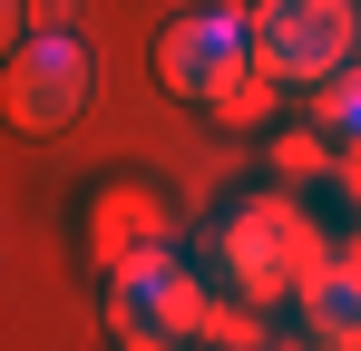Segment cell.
<instances>
[{
    "instance_id": "1",
    "label": "cell",
    "mask_w": 361,
    "mask_h": 351,
    "mask_svg": "<svg viewBox=\"0 0 361 351\" xmlns=\"http://www.w3.org/2000/svg\"><path fill=\"white\" fill-rule=\"evenodd\" d=\"M157 78L176 88L205 127H264L274 117V68H254V30L244 10H185L176 30L157 39Z\"/></svg>"
},
{
    "instance_id": "2",
    "label": "cell",
    "mask_w": 361,
    "mask_h": 351,
    "mask_svg": "<svg viewBox=\"0 0 361 351\" xmlns=\"http://www.w3.org/2000/svg\"><path fill=\"white\" fill-rule=\"evenodd\" d=\"M322 254H332V244H322V225L302 215L283 185H274V195H244L235 215L215 225V273H225L244 302H283V292H293Z\"/></svg>"
},
{
    "instance_id": "3",
    "label": "cell",
    "mask_w": 361,
    "mask_h": 351,
    "mask_svg": "<svg viewBox=\"0 0 361 351\" xmlns=\"http://www.w3.org/2000/svg\"><path fill=\"white\" fill-rule=\"evenodd\" d=\"M88 98H98V58H88L78 30H30L20 49L0 58V117H10L20 137H59V127H78Z\"/></svg>"
},
{
    "instance_id": "4",
    "label": "cell",
    "mask_w": 361,
    "mask_h": 351,
    "mask_svg": "<svg viewBox=\"0 0 361 351\" xmlns=\"http://www.w3.org/2000/svg\"><path fill=\"white\" fill-rule=\"evenodd\" d=\"M244 30H254V68H274L283 88H312L342 58H361V0H254Z\"/></svg>"
},
{
    "instance_id": "5",
    "label": "cell",
    "mask_w": 361,
    "mask_h": 351,
    "mask_svg": "<svg viewBox=\"0 0 361 351\" xmlns=\"http://www.w3.org/2000/svg\"><path fill=\"white\" fill-rule=\"evenodd\" d=\"M205 302H215V292L176 264V244H157V254H137V264L108 273V342H127V351L195 342V332H205Z\"/></svg>"
},
{
    "instance_id": "6",
    "label": "cell",
    "mask_w": 361,
    "mask_h": 351,
    "mask_svg": "<svg viewBox=\"0 0 361 351\" xmlns=\"http://www.w3.org/2000/svg\"><path fill=\"white\" fill-rule=\"evenodd\" d=\"M78 244H88V264H98V273H118V264H137V254L176 244V225H166V205H157L147 185H108V195L78 215Z\"/></svg>"
},
{
    "instance_id": "7",
    "label": "cell",
    "mask_w": 361,
    "mask_h": 351,
    "mask_svg": "<svg viewBox=\"0 0 361 351\" xmlns=\"http://www.w3.org/2000/svg\"><path fill=\"white\" fill-rule=\"evenodd\" d=\"M293 302H302V342H322V351H361V244L322 254V264L293 283Z\"/></svg>"
},
{
    "instance_id": "8",
    "label": "cell",
    "mask_w": 361,
    "mask_h": 351,
    "mask_svg": "<svg viewBox=\"0 0 361 351\" xmlns=\"http://www.w3.org/2000/svg\"><path fill=\"white\" fill-rule=\"evenodd\" d=\"M312 127L322 137H361V58H342L332 78H312Z\"/></svg>"
},
{
    "instance_id": "9",
    "label": "cell",
    "mask_w": 361,
    "mask_h": 351,
    "mask_svg": "<svg viewBox=\"0 0 361 351\" xmlns=\"http://www.w3.org/2000/svg\"><path fill=\"white\" fill-rule=\"evenodd\" d=\"M195 342L254 351V342H264V302H244V292H215V302H205V332H195Z\"/></svg>"
},
{
    "instance_id": "10",
    "label": "cell",
    "mask_w": 361,
    "mask_h": 351,
    "mask_svg": "<svg viewBox=\"0 0 361 351\" xmlns=\"http://www.w3.org/2000/svg\"><path fill=\"white\" fill-rule=\"evenodd\" d=\"M274 176H283V185L332 176V137H322V127H283V137H274Z\"/></svg>"
},
{
    "instance_id": "11",
    "label": "cell",
    "mask_w": 361,
    "mask_h": 351,
    "mask_svg": "<svg viewBox=\"0 0 361 351\" xmlns=\"http://www.w3.org/2000/svg\"><path fill=\"white\" fill-rule=\"evenodd\" d=\"M332 185H342V205L361 215V137H332Z\"/></svg>"
},
{
    "instance_id": "12",
    "label": "cell",
    "mask_w": 361,
    "mask_h": 351,
    "mask_svg": "<svg viewBox=\"0 0 361 351\" xmlns=\"http://www.w3.org/2000/svg\"><path fill=\"white\" fill-rule=\"evenodd\" d=\"M20 39H30V0H0V58L20 49Z\"/></svg>"
},
{
    "instance_id": "13",
    "label": "cell",
    "mask_w": 361,
    "mask_h": 351,
    "mask_svg": "<svg viewBox=\"0 0 361 351\" xmlns=\"http://www.w3.org/2000/svg\"><path fill=\"white\" fill-rule=\"evenodd\" d=\"M30 30H78V0H30Z\"/></svg>"
}]
</instances>
